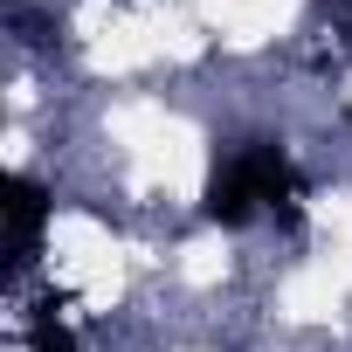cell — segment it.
I'll return each instance as SVG.
<instances>
[{
	"mask_svg": "<svg viewBox=\"0 0 352 352\" xmlns=\"http://www.w3.org/2000/svg\"><path fill=\"white\" fill-rule=\"evenodd\" d=\"M297 194V173H290V159H283V145H270V138H256V145H242L228 166H214V180H208V221H221V228H242V221H256L263 208H283Z\"/></svg>",
	"mask_w": 352,
	"mask_h": 352,
	"instance_id": "1",
	"label": "cell"
},
{
	"mask_svg": "<svg viewBox=\"0 0 352 352\" xmlns=\"http://www.w3.org/2000/svg\"><path fill=\"white\" fill-rule=\"evenodd\" d=\"M8 276H21L35 263V242H42V221H49V194L35 180H8Z\"/></svg>",
	"mask_w": 352,
	"mask_h": 352,
	"instance_id": "2",
	"label": "cell"
},
{
	"mask_svg": "<svg viewBox=\"0 0 352 352\" xmlns=\"http://www.w3.org/2000/svg\"><path fill=\"white\" fill-rule=\"evenodd\" d=\"M28 352H76V338H69V324L56 318V304L35 311V324H28Z\"/></svg>",
	"mask_w": 352,
	"mask_h": 352,
	"instance_id": "3",
	"label": "cell"
}]
</instances>
